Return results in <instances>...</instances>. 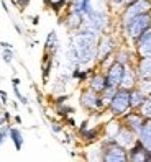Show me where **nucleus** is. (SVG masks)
Here are the masks:
<instances>
[{
  "label": "nucleus",
  "instance_id": "20e7f679",
  "mask_svg": "<svg viewBox=\"0 0 151 162\" xmlns=\"http://www.w3.org/2000/svg\"><path fill=\"white\" fill-rule=\"evenodd\" d=\"M128 110H131L130 105V89L125 87H118L115 95L112 97V100L107 103V112L112 115L113 118H120L123 113H126Z\"/></svg>",
  "mask_w": 151,
  "mask_h": 162
},
{
  "label": "nucleus",
  "instance_id": "a19ab883",
  "mask_svg": "<svg viewBox=\"0 0 151 162\" xmlns=\"http://www.w3.org/2000/svg\"><path fill=\"white\" fill-rule=\"evenodd\" d=\"M51 3H53V0H43V5H44L46 8H49V7H51Z\"/></svg>",
  "mask_w": 151,
  "mask_h": 162
},
{
  "label": "nucleus",
  "instance_id": "b1692460",
  "mask_svg": "<svg viewBox=\"0 0 151 162\" xmlns=\"http://www.w3.org/2000/svg\"><path fill=\"white\" fill-rule=\"evenodd\" d=\"M138 112H140L146 120H151V95H148L146 98H144V102L140 105Z\"/></svg>",
  "mask_w": 151,
  "mask_h": 162
},
{
  "label": "nucleus",
  "instance_id": "f03ea898",
  "mask_svg": "<svg viewBox=\"0 0 151 162\" xmlns=\"http://www.w3.org/2000/svg\"><path fill=\"white\" fill-rule=\"evenodd\" d=\"M100 160L103 162H128V149L113 139L112 136H105L100 144Z\"/></svg>",
  "mask_w": 151,
  "mask_h": 162
},
{
  "label": "nucleus",
  "instance_id": "6e6552de",
  "mask_svg": "<svg viewBox=\"0 0 151 162\" xmlns=\"http://www.w3.org/2000/svg\"><path fill=\"white\" fill-rule=\"evenodd\" d=\"M125 69L126 66L120 64L118 61L112 59L110 61V64L105 67V77H107V87H115V89H118L121 85V79H123V74H125Z\"/></svg>",
  "mask_w": 151,
  "mask_h": 162
},
{
  "label": "nucleus",
  "instance_id": "a878e982",
  "mask_svg": "<svg viewBox=\"0 0 151 162\" xmlns=\"http://www.w3.org/2000/svg\"><path fill=\"white\" fill-rule=\"evenodd\" d=\"M115 92H117V89H115V87H107V89L103 90L100 95H102L103 100H105V103H108L110 100H112V97L115 95Z\"/></svg>",
  "mask_w": 151,
  "mask_h": 162
},
{
  "label": "nucleus",
  "instance_id": "cd10ccee",
  "mask_svg": "<svg viewBox=\"0 0 151 162\" xmlns=\"http://www.w3.org/2000/svg\"><path fill=\"white\" fill-rule=\"evenodd\" d=\"M13 94H15V97L20 100V103H23V105L28 107V103H30V102H28V98H26L25 95H21V92L18 90V85H13Z\"/></svg>",
  "mask_w": 151,
  "mask_h": 162
},
{
  "label": "nucleus",
  "instance_id": "79ce46f5",
  "mask_svg": "<svg viewBox=\"0 0 151 162\" xmlns=\"http://www.w3.org/2000/svg\"><path fill=\"white\" fill-rule=\"evenodd\" d=\"M13 120H15V123L21 125V116H20V115H15V116H13Z\"/></svg>",
  "mask_w": 151,
  "mask_h": 162
},
{
  "label": "nucleus",
  "instance_id": "423d86ee",
  "mask_svg": "<svg viewBox=\"0 0 151 162\" xmlns=\"http://www.w3.org/2000/svg\"><path fill=\"white\" fill-rule=\"evenodd\" d=\"M117 41H115L113 36H110V34H100V38H98L97 41V62L98 66H103L105 64V61H108V57H112L115 54V51H117Z\"/></svg>",
  "mask_w": 151,
  "mask_h": 162
},
{
  "label": "nucleus",
  "instance_id": "dca6fc26",
  "mask_svg": "<svg viewBox=\"0 0 151 162\" xmlns=\"http://www.w3.org/2000/svg\"><path fill=\"white\" fill-rule=\"evenodd\" d=\"M133 57H138L136 53L133 54L126 48H117V51H115V54H113V59L118 61L120 64H123V66H135V59H133Z\"/></svg>",
  "mask_w": 151,
  "mask_h": 162
},
{
  "label": "nucleus",
  "instance_id": "f8f14e48",
  "mask_svg": "<svg viewBox=\"0 0 151 162\" xmlns=\"http://www.w3.org/2000/svg\"><path fill=\"white\" fill-rule=\"evenodd\" d=\"M84 20H85V15L80 11V8L74 7V5L71 3V8H69L67 15H66V26L69 28V30H80L84 25Z\"/></svg>",
  "mask_w": 151,
  "mask_h": 162
},
{
  "label": "nucleus",
  "instance_id": "9b49d317",
  "mask_svg": "<svg viewBox=\"0 0 151 162\" xmlns=\"http://www.w3.org/2000/svg\"><path fill=\"white\" fill-rule=\"evenodd\" d=\"M135 53L138 57H144V56H151V28H148L144 33H141L135 41Z\"/></svg>",
  "mask_w": 151,
  "mask_h": 162
},
{
  "label": "nucleus",
  "instance_id": "5701e85b",
  "mask_svg": "<svg viewBox=\"0 0 151 162\" xmlns=\"http://www.w3.org/2000/svg\"><path fill=\"white\" fill-rule=\"evenodd\" d=\"M92 71H94V69H84V71H82L79 66H76L74 71H72V74H71V77L72 79H77L79 82H84V80L89 79V76L92 74Z\"/></svg>",
  "mask_w": 151,
  "mask_h": 162
},
{
  "label": "nucleus",
  "instance_id": "412c9836",
  "mask_svg": "<svg viewBox=\"0 0 151 162\" xmlns=\"http://www.w3.org/2000/svg\"><path fill=\"white\" fill-rule=\"evenodd\" d=\"M57 49H59V39H57V34L54 31H49L48 36H46V41H44V51H48L53 56H56Z\"/></svg>",
  "mask_w": 151,
  "mask_h": 162
},
{
  "label": "nucleus",
  "instance_id": "1a4fd4ad",
  "mask_svg": "<svg viewBox=\"0 0 151 162\" xmlns=\"http://www.w3.org/2000/svg\"><path fill=\"white\" fill-rule=\"evenodd\" d=\"M118 121L123 126H126L128 129H131L133 133H140V129L143 128V125H144V121H146V118L143 116V115L138 112V110H128L126 113H123L121 116L118 118Z\"/></svg>",
  "mask_w": 151,
  "mask_h": 162
},
{
  "label": "nucleus",
  "instance_id": "7ed1b4c3",
  "mask_svg": "<svg viewBox=\"0 0 151 162\" xmlns=\"http://www.w3.org/2000/svg\"><path fill=\"white\" fill-rule=\"evenodd\" d=\"M121 28H123V34L126 36V39H130L133 43L141 33H144L148 28H151V11L133 16L128 21H125L121 25Z\"/></svg>",
  "mask_w": 151,
  "mask_h": 162
},
{
  "label": "nucleus",
  "instance_id": "72a5a7b5",
  "mask_svg": "<svg viewBox=\"0 0 151 162\" xmlns=\"http://www.w3.org/2000/svg\"><path fill=\"white\" fill-rule=\"evenodd\" d=\"M0 46H2V49H13V44H10L7 41H0Z\"/></svg>",
  "mask_w": 151,
  "mask_h": 162
},
{
  "label": "nucleus",
  "instance_id": "bb28decb",
  "mask_svg": "<svg viewBox=\"0 0 151 162\" xmlns=\"http://www.w3.org/2000/svg\"><path fill=\"white\" fill-rule=\"evenodd\" d=\"M8 131H10V125L5 123L3 126H0V146L5 142V139L8 138Z\"/></svg>",
  "mask_w": 151,
  "mask_h": 162
},
{
  "label": "nucleus",
  "instance_id": "c756f323",
  "mask_svg": "<svg viewBox=\"0 0 151 162\" xmlns=\"http://www.w3.org/2000/svg\"><path fill=\"white\" fill-rule=\"evenodd\" d=\"M51 131L57 134V133H62V125L57 123V121H51Z\"/></svg>",
  "mask_w": 151,
  "mask_h": 162
},
{
  "label": "nucleus",
  "instance_id": "37998d69",
  "mask_svg": "<svg viewBox=\"0 0 151 162\" xmlns=\"http://www.w3.org/2000/svg\"><path fill=\"white\" fill-rule=\"evenodd\" d=\"M11 84H13V85H20V79L18 77H13V79H11Z\"/></svg>",
  "mask_w": 151,
  "mask_h": 162
},
{
  "label": "nucleus",
  "instance_id": "c9c22d12",
  "mask_svg": "<svg viewBox=\"0 0 151 162\" xmlns=\"http://www.w3.org/2000/svg\"><path fill=\"white\" fill-rule=\"evenodd\" d=\"M0 95H2V103H7L8 102V97H7V92L0 89Z\"/></svg>",
  "mask_w": 151,
  "mask_h": 162
},
{
  "label": "nucleus",
  "instance_id": "7c9ffc66",
  "mask_svg": "<svg viewBox=\"0 0 151 162\" xmlns=\"http://www.w3.org/2000/svg\"><path fill=\"white\" fill-rule=\"evenodd\" d=\"M67 98H69V95H59V97H56L54 98V105L57 107V105H62V103H66L67 102Z\"/></svg>",
  "mask_w": 151,
  "mask_h": 162
},
{
  "label": "nucleus",
  "instance_id": "aec40b11",
  "mask_svg": "<svg viewBox=\"0 0 151 162\" xmlns=\"http://www.w3.org/2000/svg\"><path fill=\"white\" fill-rule=\"evenodd\" d=\"M79 134H80V139L85 144H92V142L98 141V138L102 134V126H95V128H90V129L87 128L84 131H80Z\"/></svg>",
  "mask_w": 151,
  "mask_h": 162
},
{
  "label": "nucleus",
  "instance_id": "393cba45",
  "mask_svg": "<svg viewBox=\"0 0 151 162\" xmlns=\"http://www.w3.org/2000/svg\"><path fill=\"white\" fill-rule=\"evenodd\" d=\"M76 112V110L72 108V107H67V105H64V103H62V105H57L56 107V113L59 115L61 118H66L67 115H72Z\"/></svg>",
  "mask_w": 151,
  "mask_h": 162
},
{
  "label": "nucleus",
  "instance_id": "6ab92c4d",
  "mask_svg": "<svg viewBox=\"0 0 151 162\" xmlns=\"http://www.w3.org/2000/svg\"><path fill=\"white\" fill-rule=\"evenodd\" d=\"M138 141L151 152V120L144 121L143 128L140 129V133H138Z\"/></svg>",
  "mask_w": 151,
  "mask_h": 162
},
{
  "label": "nucleus",
  "instance_id": "f704fd0d",
  "mask_svg": "<svg viewBox=\"0 0 151 162\" xmlns=\"http://www.w3.org/2000/svg\"><path fill=\"white\" fill-rule=\"evenodd\" d=\"M2 116H3V120H5V123H10V120H11L10 112H2Z\"/></svg>",
  "mask_w": 151,
  "mask_h": 162
},
{
  "label": "nucleus",
  "instance_id": "e433bc0d",
  "mask_svg": "<svg viewBox=\"0 0 151 162\" xmlns=\"http://www.w3.org/2000/svg\"><path fill=\"white\" fill-rule=\"evenodd\" d=\"M87 128H89V121H82V123H80V126H79V133L84 131V129H87Z\"/></svg>",
  "mask_w": 151,
  "mask_h": 162
},
{
  "label": "nucleus",
  "instance_id": "58836bf2",
  "mask_svg": "<svg viewBox=\"0 0 151 162\" xmlns=\"http://www.w3.org/2000/svg\"><path fill=\"white\" fill-rule=\"evenodd\" d=\"M13 28H15L16 31H18V34H23V30H21V26L18 25V23H15V21H13Z\"/></svg>",
  "mask_w": 151,
  "mask_h": 162
},
{
  "label": "nucleus",
  "instance_id": "4c0bfd02",
  "mask_svg": "<svg viewBox=\"0 0 151 162\" xmlns=\"http://www.w3.org/2000/svg\"><path fill=\"white\" fill-rule=\"evenodd\" d=\"M0 3H2V8H3V11H5V13H10V8L7 7V2H5V0H2Z\"/></svg>",
  "mask_w": 151,
  "mask_h": 162
},
{
  "label": "nucleus",
  "instance_id": "c03bdc74",
  "mask_svg": "<svg viewBox=\"0 0 151 162\" xmlns=\"http://www.w3.org/2000/svg\"><path fill=\"white\" fill-rule=\"evenodd\" d=\"M3 125H5V120H3L2 115H0V126H3Z\"/></svg>",
  "mask_w": 151,
  "mask_h": 162
},
{
  "label": "nucleus",
  "instance_id": "ddd939ff",
  "mask_svg": "<svg viewBox=\"0 0 151 162\" xmlns=\"http://www.w3.org/2000/svg\"><path fill=\"white\" fill-rule=\"evenodd\" d=\"M128 160L130 162H151V152L136 139V142L128 149Z\"/></svg>",
  "mask_w": 151,
  "mask_h": 162
},
{
  "label": "nucleus",
  "instance_id": "2eb2a0df",
  "mask_svg": "<svg viewBox=\"0 0 151 162\" xmlns=\"http://www.w3.org/2000/svg\"><path fill=\"white\" fill-rule=\"evenodd\" d=\"M87 87L95 90L97 94H102L107 89V77L103 71H92V74L87 79Z\"/></svg>",
  "mask_w": 151,
  "mask_h": 162
},
{
  "label": "nucleus",
  "instance_id": "ea45409f",
  "mask_svg": "<svg viewBox=\"0 0 151 162\" xmlns=\"http://www.w3.org/2000/svg\"><path fill=\"white\" fill-rule=\"evenodd\" d=\"M31 23H33L34 26H36L38 23H39V16H38V15H34V16H33V20H31Z\"/></svg>",
  "mask_w": 151,
  "mask_h": 162
},
{
  "label": "nucleus",
  "instance_id": "a211bd4d",
  "mask_svg": "<svg viewBox=\"0 0 151 162\" xmlns=\"http://www.w3.org/2000/svg\"><path fill=\"white\" fill-rule=\"evenodd\" d=\"M146 97H148V94L143 89H140L138 85L133 87V89L130 90V105H131V108L133 110H138Z\"/></svg>",
  "mask_w": 151,
  "mask_h": 162
},
{
  "label": "nucleus",
  "instance_id": "a18cd8bd",
  "mask_svg": "<svg viewBox=\"0 0 151 162\" xmlns=\"http://www.w3.org/2000/svg\"><path fill=\"white\" fill-rule=\"evenodd\" d=\"M2 112H3V110H2V105H0V115H2Z\"/></svg>",
  "mask_w": 151,
  "mask_h": 162
},
{
  "label": "nucleus",
  "instance_id": "c85d7f7f",
  "mask_svg": "<svg viewBox=\"0 0 151 162\" xmlns=\"http://www.w3.org/2000/svg\"><path fill=\"white\" fill-rule=\"evenodd\" d=\"M2 57L7 64H11V61H13V49H3Z\"/></svg>",
  "mask_w": 151,
  "mask_h": 162
},
{
  "label": "nucleus",
  "instance_id": "4468645a",
  "mask_svg": "<svg viewBox=\"0 0 151 162\" xmlns=\"http://www.w3.org/2000/svg\"><path fill=\"white\" fill-rule=\"evenodd\" d=\"M133 67L136 71L138 82L140 80H151V56L136 57V62Z\"/></svg>",
  "mask_w": 151,
  "mask_h": 162
},
{
  "label": "nucleus",
  "instance_id": "f257e3e1",
  "mask_svg": "<svg viewBox=\"0 0 151 162\" xmlns=\"http://www.w3.org/2000/svg\"><path fill=\"white\" fill-rule=\"evenodd\" d=\"M100 38V33L87 26H82L77 33L72 34L71 38V53L74 54L76 61L79 66L89 64V62L97 59V41Z\"/></svg>",
  "mask_w": 151,
  "mask_h": 162
},
{
  "label": "nucleus",
  "instance_id": "2f4dec72",
  "mask_svg": "<svg viewBox=\"0 0 151 162\" xmlns=\"http://www.w3.org/2000/svg\"><path fill=\"white\" fill-rule=\"evenodd\" d=\"M64 121L67 123V126H71V128H76V126H77V123H76V120H74L72 116H69V115H67V116L64 118Z\"/></svg>",
  "mask_w": 151,
  "mask_h": 162
},
{
  "label": "nucleus",
  "instance_id": "9d476101",
  "mask_svg": "<svg viewBox=\"0 0 151 162\" xmlns=\"http://www.w3.org/2000/svg\"><path fill=\"white\" fill-rule=\"evenodd\" d=\"M112 138L120 144V146H123L125 149H130L133 144L136 142L138 134H136V133H133L131 129H128L126 126H123V125L120 123L118 128H117V131H115V134H113Z\"/></svg>",
  "mask_w": 151,
  "mask_h": 162
},
{
  "label": "nucleus",
  "instance_id": "39448f33",
  "mask_svg": "<svg viewBox=\"0 0 151 162\" xmlns=\"http://www.w3.org/2000/svg\"><path fill=\"white\" fill-rule=\"evenodd\" d=\"M79 103L87 112H103V110L107 108V103L102 98V95L97 94L95 90H92L90 87H85V89L80 92Z\"/></svg>",
  "mask_w": 151,
  "mask_h": 162
},
{
  "label": "nucleus",
  "instance_id": "f3484780",
  "mask_svg": "<svg viewBox=\"0 0 151 162\" xmlns=\"http://www.w3.org/2000/svg\"><path fill=\"white\" fill-rule=\"evenodd\" d=\"M136 85H138V76H136L135 67H133V66H126L120 87H125V89H130L131 90L133 87H136Z\"/></svg>",
  "mask_w": 151,
  "mask_h": 162
},
{
  "label": "nucleus",
  "instance_id": "0eeeda50",
  "mask_svg": "<svg viewBox=\"0 0 151 162\" xmlns=\"http://www.w3.org/2000/svg\"><path fill=\"white\" fill-rule=\"evenodd\" d=\"M148 11H151V0H133V2L123 7V10L120 13V21L123 25L125 21H128L133 16L148 13Z\"/></svg>",
  "mask_w": 151,
  "mask_h": 162
},
{
  "label": "nucleus",
  "instance_id": "473e14b6",
  "mask_svg": "<svg viewBox=\"0 0 151 162\" xmlns=\"http://www.w3.org/2000/svg\"><path fill=\"white\" fill-rule=\"evenodd\" d=\"M16 2H18V8L23 11V10H25V8L28 7V3H30V0H16Z\"/></svg>",
  "mask_w": 151,
  "mask_h": 162
},
{
  "label": "nucleus",
  "instance_id": "4be33fe9",
  "mask_svg": "<svg viewBox=\"0 0 151 162\" xmlns=\"http://www.w3.org/2000/svg\"><path fill=\"white\" fill-rule=\"evenodd\" d=\"M8 138L11 139V142H13L15 151H21V149H23V142H25V138H23L21 131H20L18 128H13V126H10Z\"/></svg>",
  "mask_w": 151,
  "mask_h": 162
}]
</instances>
